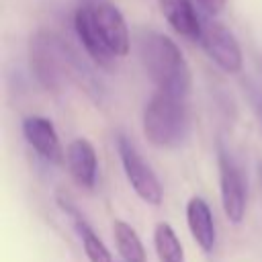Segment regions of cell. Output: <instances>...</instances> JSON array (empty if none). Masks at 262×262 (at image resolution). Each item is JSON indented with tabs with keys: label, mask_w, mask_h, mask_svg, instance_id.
Segmentation results:
<instances>
[{
	"label": "cell",
	"mask_w": 262,
	"mask_h": 262,
	"mask_svg": "<svg viewBox=\"0 0 262 262\" xmlns=\"http://www.w3.org/2000/svg\"><path fill=\"white\" fill-rule=\"evenodd\" d=\"M141 66L154 86L162 92L186 98L192 86L190 68L178 45L164 33L141 31L137 39Z\"/></svg>",
	"instance_id": "cell-1"
},
{
	"label": "cell",
	"mask_w": 262,
	"mask_h": 262,
	"mask_svg": "<svg viewBox=\"0 0 262 262\" xmlns=\"http://www.w3.org/2000/svg\"><path fill=\"white\" fill-rule=\"evenodd\" d=\"M29 66L37 82L49 92H61L68 82L90 78L84 63L68 43L51 31H37L29 41Z\"/></svg>",
	"instance_id": "cell-2"
},
{
	"label": "cell",
	"mask_w": 262,
	"mask_h": 262,
	"mask_svg": "<svg viewBox=\"0 0 262 262\" xmlns=\"http://www.w3.org/2000/svg\"><path fill=\"white\" fill-rule=\"evenodd\" d=\"M190 119L184 98L156 90L143 108V133L158 147H174L188 135Z\"/></svg>",
	"instance_id": "cell-3"
},
{
	"label": "cell",
	"mask_w": 262,
	"mask_h": 262,
	"mask_svg": "<svg viewBox=\"0 0 262 262\" xmlns=\"http://www.w3.org/2000/svg\"><path fill=\"white\" fill-rule=\"evenodd\" d=\"M117 151H119L125 176L133 186V190L139 194V199L149 205H160L164 199V190L156 172L123 133H117Z\"/></svg>",
	"instance_id": "cell-4"
},
{
	"label": "cell",
	"mask_w": 262,
	"mask_h": 262,
	"mask_svg": "<svg viewBox=\"0 0 262 262\" xmlns=\"http://www.w3.org/2000/svg\"><path fill=\"white\" fill-rule=\"evenodd\" d=\"M199 43L205 53L227 74H237L244 68V53L235 35L213 18H201Z\"/></svg>",
	"instance_id": "cell-5"
},
{
	"label": "cell",
	"mask_w": 262,
	"mask_h": 262,
	"mask_svg": "<svg viewBox=\"0 0 262 262\" xmlns=\"http://www.w3.org/2000/svg\"><path fill=\"white\" fill-rule=\"evenodd\" d=\"M217 164H219V188H221V207L229 223H242L246 217V178L233 156L219 145L217 149Z\"/></svg>",
	"instance_id": "cell-6"
},
{
	"label": "cell",
	"mask_w": 262,
	"mask_h": 262,
	"mask_svg": "<svg viewBox=\"0 0 262 262\" xmlns=\"http://www.w3.org/2000/svg\"><path fill=\"white\" fill-rule=\"evenodd\" d=\"M90 6L94 25L104 41V45L113 51L117 57H125L129 53L131 41H129V29L121 14V10L111 4L108 0H84Z\"/></svg>",
	"instance_id": "cell-7"
},
{
	"label": "cell",
	"mask_w": 262,
	"mask_h": 262,
	"mask_svg": "<svg viewBox=\"0 0 262 262\" xmlns=\"http://www.w3.org/2000/svg\"><path fill=\"white\" fill-rule=\"evenodd\" d=\"M23 135L27 143L49 164L59 166L63 162V147L55 125L39 115H29L23 119Z\"/></svg>",
	"instance_id": "cell-8"
},
{
	"label": "cell",
	"mask_w": 262,
	"mask_h": 262,
	"mask_svg": "<svg viewBox=\"0 0 262 262\" xmlns=\"http://www.w3.org/2000/svg\"><path fill=\"white\" fill-rule=\"evenodd\" d=\"M74 29H76V35L82 43V47L86 49V53L90 55V59L98 66V68H104V70H113V63H115V57L113 51L104 45L96 25H94V18H92V12H90V6L86 2H82L76 12H74Z\"/></svg>",
	"instance_id": "cell-9"
},
{
	"label": "cell",
	"mask_w": 262,
	"mask_h": 262,
	"mask_svg": "<svg viewBox=\"0 0 262 262\" xmlns=\"http://www.w3.org/2000/svg\"><path fill=\"white\" fill-rule=\"evenodd\" d=\"M66 162H68V170L72 178L76 180V184H80L82 188H94L96 172H98V158H96L94 145L88 139L84 137L74 139L66 149Z\"/></svg>",
	"instance_id": "cell-10"
},
{
	"label": "cell",
	"mask_w": 262,
	"mask_h": 262,
	"mask_svg": "<svg viewBox=\"0 0 262 262\" xmlns=\"http://www.w3.org/2000/svg\"><path fill=\"white\" fill-rule=\"evenodd\" d=\"M186 223L190 229L192 239L203 252H213L215 242H217V231H215V221L211 207L203 196H190L186 203Z\"/></svg>",
	"instance_id": "cell-11"
},
{
	"label": "cell",
	"mask_w": 262,
	"mask_h": 262,
	"mask_svg": "<svg viewBox=\"0 0 262 262\" xmlns=\"http://www.w3.org/2000/svg\"><path fill=\"white\" fill-rule=\"evenodd\" d=\"M158 4H160L164 18L178 35L199 41L201 16L196 14L192 0H158Z\"/></svg>",
	"instance_id": "cell-12"
},
{
	"label": "cell",
	"mask_w": 262,
	"mask_h": 262,
	"mask_svg": "<svg viewBox=\"0 0 262 262\" xmlns=\"http://www.w3.org/2000/svg\"><path fill=\"white\" fill-rule=\"evenodd\" d=\"M59 207L70 215V219L74 221V227H76V231H78V235H80V239H82V248H84V254H86V258L90 260V262H113V256H111V252H108V248L102 244V239L96 235V231L92 229V225L86 221V217L66 199H61L59 196Z\"/></svg>",
	"instance_id": "cell-13"
},
{
	"label": "cell",
	"mask_w": 262,
	"mask_h": 262,
	"mask_svg": "<svg viewBox=\"0 0 262 262\" xmlns=\"http://www.w3.org/2000/svg\"><path fill=\"white\" fill-rule=\"evenodd\" d=\"M113 237H115L117 250L125 262H145V250H143L141 237L127 221L117 219L113 223Z\"/></svg>",
	"instance_id": "cell-14"
},
{
	"label": "cell",
	"mask_w": 262,
	"mask_h": 262,
	"mask_svg": "<svg viewBox=\"0 0 262 262\" xmlns=\"http://www.w3.org/2000/svg\"><path fill=\"white\" fill-rule=\"evenodd\" d=\"M154 246L160 262H184V248L170 223L160 221L154 229Z\"/></svg>",
	"instance_id": "cell-15"
},
{
	"label": "cell",
	"mask_w": 262,
	"mask_h": 262,
	"mask_svg": "<svg viewBox=\"0 0 262 262\" xmlns=\"http://www.w3.org/2000/svg\"><path fill=\"white\" fill-rule=\"evenodd\" d=\"M244 90H246V96H248V100H250V106H252V111H254V115H256V121H258L260 127H262V92H260V88H258L252 80H246Z\"/></svg>",
	"instance_id": "cell-16"
},
{
	"label": "cell",
	"mask_w": 262,
	"mask_h": 262,
	"mask_svg": "<svg viewBox=\"0 0 262 262\" xmlns=\"http://www.w3.org/2000/svg\"><path fill=\"white\" fill-rule=\"evenodd\" d=\"M196 2H199V6H201L205 12H209V14H217V12L223 10V6H225L227 0H196Z\"/></svg>",
	"instance_id": "cell-17"
}]
</instances>
